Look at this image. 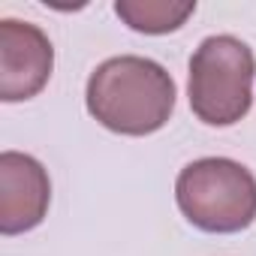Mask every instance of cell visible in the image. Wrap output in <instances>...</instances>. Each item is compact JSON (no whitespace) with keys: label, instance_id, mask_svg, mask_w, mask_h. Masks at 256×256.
I'll return each mask as SVG.
<instances>
[{"label":"cell","instance_id":"6da1fadb","mask_svg":"<svg viewBox=\"0 0 256 256\" xmlns=\"http://www.w3.org/2000/svg\"><path fill=\"white\" fill-rule=\"evenodd\" d=\"M88 112L112 133H157L175 108V82L151 58L120 54L102 60L88 78Z\"/></svg>","mask_w":256,"mask_h":256},{"label":"cell","instance_id":"7a4b0ae2","mask_svg":"<svg viewBox=\"0 0 256 256\" xmlns=\"http://www.w3.org/2000/svg\"><path fill=\"white\" fill-rule=\"evenodd\" d=\"M256 58L238 36H208L190 58V108L211 126H229L250 112Z\"/></svg>","mask_w":256,"mask_h":256},{"label":"cell","instance_id":"3957f363","mask_svg":"<svg viewBox=\"0 0 256 256\" xmlns=\"http://www.w3.org/2000/svg\"><path fill=\"white\" fill-rule=\"evenodd\" d=\"M175 199L184 217L205 232H241L256 217V178L226 157H202L181 169Z\"/></svg>","mask_w":256,"mask_h":256},{"label":"cell","instance_id":"277c9868","mask_svg":"<svg viewBox=\"0 0 256 256\" xmlns=\"http://www.w3.org/2000/svg\"><path fill=\"white\" fill-rule=\"evenodd\" d=\"M54 66L48 36L28 22H0V100L18 102L36 96Z\"/></svg>","mask_w":256,"mask_h":256},{"label":"cell","instance_id":"5b68a950","mask_svg":"<svg viewBox=\"0 0 256 256\" xmlns=\"http://www.w3.org/2000/svg\"><path fill=\"white\" fill-rule=\"evenodd\" d=\"M52 202L46 169L18 151L0 154V232L18 235L42 223Z\"/></svg>","mask_w":256,"mask_h":256},{"label":"cell","instance_id":"8992f818","mask_svg":"<svg viewBox=\"0 0 256 256\" xmlns=\"http://www.w3.org/2000/svg\"><path fill=\"white\" fill-rule=\"evenodd\" d=\"M196 4H169V0H118L114 12L142 34H169L178 30L190 16Z\"/></svg>","mask_w":256,"mask_h":256}]
</instances>
